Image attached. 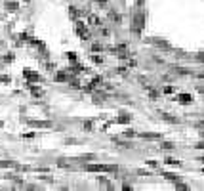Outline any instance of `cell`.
<instances>
[{"mask_svg":"<svg viewBox=\"0 0 204 191\" xmlns=\"http://www.w3.org/2000/svg\"><path fill=\"white\" fill-rule=\"evenodd\" d=\"M164 178L170 182H179V176H175V174H164Z\"/></svg>","mask_w":204,"mask_h":191,"instance_id":"cell-6","label":"cell"},{"mask_svg":"<svg viewBox=\"0 0 204 191\" xmlns=\"http://www.w3.org/2000/svg\"><path fill=\"white\" fill-rule=\"evenodd\" d=\"M164 162H166V164H170V166H181V162L175 161V159H166Z\"/></svg>","mask_w":204,"mask_h":191,"instance_id":"cell-4","label":"cell"},{"mask_svg":"<svg viewBox=\"0 0 204 191\" xmlns=\"http://www.w3.org/2000/svg\"><path fill=\"white\" fill-rule=\"evenodd\" d=\"M67 55H69V59H71V61H76V54L74 52H69Z\"/></svg>","mask_w":204,"mask_h":191,"instance_id":"cell-10","label":"cell"},{"mask_svg":"<svg viewBox=\"0 0 204 191\" xmlns=\"http://www.w3.org/2000/svg\"><path fill=\"white\" fill-rule=\"evenodd\" d=\"M76 34H78V37H82V38H90V33L86 31V25H84V23H80V21H78V23H76Z\"/></svg>","mask_w":204,"mask_h":191,"instance_id":"cell-2","label":"cell"},{"mask_svg":"<svg viewBox=\"0 0 204 191\" xmlns=\"http://www.w3.org/2000/svg\"><path fill=\"white\" fill-rule=\"evenodd\" d=\"M137 2H143V0H137Z\"/></svg>","mask_w":204,"mask_h":191,"instance_id":"cell-12","label":"cell"},{"mask_svg":"<svg viewBox=\"0 0 204 191\" xmlns=\"http://www.w3.org/2000/svg\"><path fill=\"white\" fill-rule=\"evenodd\" d=\"M132 29L136 31V33H139L143 29V17H141V13H136L133 16V19H132Z\"/></svg>","mask_w":204,"mask_h":191,"instance_id":"cell-1","label":"cell"},{"mask_svg":"<svg viewBox=\"0 0 204 191\" xmlns=\"http://www.w3.org/2000/svg\"><path fill=\"white\" fill-rule=\"evenodd\" d=\"M118 122H130V115H122L118 118Z\"/></svg>","mask_w":204,"mask_h":191,"instance_id":"cell-8","label":"cell"},{"mask_svg":"<svg viewBox=\"0 0 204 191\" xmlns=\"http://www.w3.org/2000/svg\"><path fill=\"white\" fill-rule=\"evenodd\" d=\"M90 23L95 25V27H99V25H101V19H99V17H95V16H92V17H90Z\"/></svg>","mask_w":204,"mask_h":191,"instance_id":"cell-5","label":"cell"},{"mask_svg":"<svg viewBox=\"0 0 204 191\" xmlns=\"http://www.w3.org/2000/svg\"><path fill=\"white\" fill-rule=\"evenodd\" d=\"M178 100H179V103H183V105H189V103L193 101V96H189V94H181V96L178 97Z\"/></svg>","mask_w":204,"mask_h":191,"instance_id":"cell-3","label":"cell"},{"mask_svg":"<svg viewBox=\"0 0 204 191\" xmlns=\"http://www.w3.org/2000/svg\"><path fill=\"white\" fill-rule=\"evenodd\" d=\"M0 166H2V168H10V166H13V162L12 161H6V162L2 161V162H0Z\"/></svg>","mask_w":204,"mask_h":191,"instance_id":"cell-7","label":"cell"},{"mask_svg":"<svg viewBox=\"0 0 204 191\" xmlns=\"http://www.w3.org/2000/svg\"><path fill=\"white\" fill-rule=\"evenodd\" d=\"M92 61H94V63H101L103 59H101V58H95V55H92Z\"/></svg>","mask_w":204,"mask_h":191,"instance_id":"cell-11","label":"cell"},{"mask_svg":"<svg viewBox=\"0 0 204 191\" xmlns=\"http://www.w3.org/2000/svg\"><path fill=\"white\" fill-rule=\"evenodd\" d=\"M160 147H162V149H174V143H168V141H166V143H162V145H160Z\"/></svg>","mask_w":204,"mask_h":191,"instance_id":"cell-9","label":"cell"}]
</instances>
